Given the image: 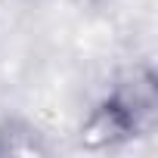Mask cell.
I'll use <instances>...</instances> for the list:
<instances>
[{"label": "cell", "instance_id": "1", "mask_svg": "<svg viewBox=\"0 0 158 158\" xmlns=\"http://www.w3.org/2000/svg\"><path fill=\"white\" fill-rule=\"evenodd\" d=\"M127 127H130V118H127V112L121 109V106H102L90 121H87V127H84V136H87V143H112V139H118V136H124L127 133Z\"/></svg>", "mask_w": 158, "mask_h": 158}]
</instances>
